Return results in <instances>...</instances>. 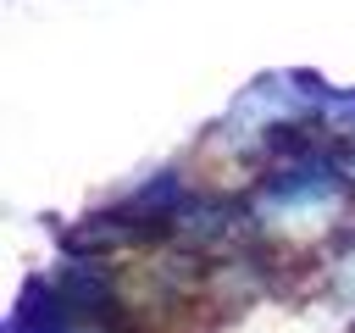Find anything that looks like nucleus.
<instances>
[{"mask_svg": "<svg viewBox=\"0 0 355 333\" xmlns=\"http://www.w3.org/2000/svg\"><path fill=\"white\" fill-rule=\"evenodd\" d=\"M333 283H338V294H344V300L355 305V244H349V250L338 255V272H333Z\"/></svg>", "mask_w": 355, "mask_h": 333, "instance_id": "obj_1", "label": "nucleus"}]
</instances>
